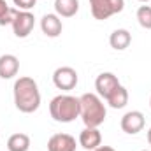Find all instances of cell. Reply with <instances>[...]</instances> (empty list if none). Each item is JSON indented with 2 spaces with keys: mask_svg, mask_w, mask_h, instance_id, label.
<instances>
[{
  "mask_svg": "<svg viewBox=\"0 0 151 151\" xmlns=\"http://www.w3.org/2000/svg\"><path fill=\"white\" fill-rule=\"evenodd\" d=\"M142 151H150V150H142Z\"/></svg>",
  "mask_w": 151,
  "mask_h": 151,
  "instance_id": "d4e9b609",
  "label": "cell"
},
{
  "mask_svg": "<svg viewBox=\"0 0 151 151\" xmlns=\"http://www.w3.org/2000/svg\"><path fill=\"white\" fill-rule=\"evenodd\" d=\"M35 27V18L30 11H19L16 19L12 21V32L18 39H25L32 34Z\"/></svg>",
  "mask_w": 151,
  "mask_h": 151,
  "instance_id": "8992f818",
  "label": "cell"
},
{
  "mask_svg": "<svg viewBox=\"0 0 151 151\" xmlns=\"http://www.w3.org/2000/svg\"><path fill=\"white\" fill-rule=\"evenodd\" d=\"M7 150L9 151H28L30 150V137L27 134H12L7 139Z\"/></svg>",
  "mask_w": 151,
  "mask_h": 151,
  "instance_id": "2e32d148",
  "label": "cell"
},
{
  "mask_svg": "<svg viewBox=\"0 0 151 151\" xmlns=\"http://www.w3.org/2000/svg\"><path fill=\"white\" fill-rule=\"evenodd\" d=\"M12 2H14V5L18 7V11H30V9H34L35 4H37V0H12Z\"/></svg>",
  "mask_w": 151,
  "mask_h": 151,
  "instance_id": "d6986e66",
  "label": "cell"
},
{
  "mask_svg": "<svg viewBox=\"0 0 151 151\" xmlns=\"http://www.w3.org/2000/svg\"><path fill=\"white\" fill-rule=\"evenodd\" d=\"M148 142H150V146H151V128L148 130Z\"/></svg>",
  "mask_w": 151,
  "mask_h": 151,
  "instance_id": "7402d4cb",
  "label": "cell"
},
{
  "mask_svg": "<svg viewBox=\"0 0 151 151\" xmlns=\"http://www.w3.org/2000/svg\"><path fill=\"white\" fill-rule=\"evenodd\" d=\"M79 144L88 151L97 150L100 144H102V134L99 128H90L86 127L81 134H79Z\"/></svg>",
  "mask_w": 151,
  "mask_h": 151,
  "instance_id": "8fae6325",
  "label": "cell"
},
{
  "mask_svg": "<svg viewBox=\"0 0 151 151\" xmlns=\"http://www.w3.org/2000/svg\"><path fill=\"white\" fill-rule=\"evenodd\" d=\"M19 70V60L14 55H2L0 56V77L2 79H12Z\"/></svg>",
  "mask_w": 151,
  "mask_h": 151,
  "instance_id": "7c38bea8",
  "label": "cell"
},
{
  "mask_svg": "<svg viewBox=\"0 0 151 151\" xmlns=\"http://www.w3.org/2000/svg\"><path fill=\"white\" fill-rule=\"evenodd\" d=\"M90 9L95 19L104 21L125 9V0H90Z\"/></svg>",
  "mask_w": 151,
  "mask_h": 151,
  "instance_id": "277c9868",
  "label": "cell"
},
{
  "mask_svg": "<svg viewBox=\"0 0 151 151\" xmlns=\"http://www.w3.org/2000/svg\"><path fill=\"white\" fill-rule=\"evenodd\" d=\"M137 21L142 28L151 30V5H141L137 9Z\"/></svg>",
  "mask_w": 151,
  "mask_h": 151,
  "instance_id": "e0dca14e",
  "label": "cell"
},
{
  "mask_svg": "<svg viewBox=\"0 0 151 151\" xmlns=\"http://www.w3.org/2000/svg\"><path fill=\"white\" fill-rule=\"evenodd\" d=\"M106 100H107V104H109L113 109H123V107L128 104V90L119 84Z\"/></svg>",
  "mask_w": 151,
  "mask_h": 151,
  "instance_id": "9a60e30c",
  "label": "cell"
},
{
  "mask_svg": "<svg viewBox=\"0 0 151 151\" xmlns=\"http://www.w3.org/2000/svg\"><path fill=\"white\" fill-rule=\"evenodd\" d=\"M93 151H114V148H111V146H102V144H100L97 150H93Z\"/></svg>",
  "mask_w": 151,
  "mask_h": 151,
  "instance_id": "44dd1931",
  "label": "cell"
},
{
  "mask_svg": "<svg viewBox=\"0 0 151 151\" xmlns=\"http://www.w3.org/2000/svg\"><path fill=\"white\" fill-rule=\"evenodd\" d=\"M150 106H151V99H150Z\"/></svg>",
  "mask_w": 151,
  "mask_h": 151,
  "instance_id": "cb8c5ba5",
  "label": "cell"
},
{
  "mask_svg": "<svg viewBox=\"0 0 151 151\" xmlns=\"http://www.w3.org/2000/svg\"><path fill=\"white\" fill-rule=\"evenodd\" d=\"M81 102V119L84 123V127L90 128H99L104 121H106V106L102 102V99L97 93H84L79 97Z\"/></svg>",
  "mask_w": 151,
  "mask_h": 151,
  "instance_id": "7a4b0ae2",
  "label": "cell"
},
{
  "mask_svg": "<svg viewBox=\"0 0 151 151\" xmlns=\"http://www.w3.org/2000/svg\"><path fill=\"white\" fill-rule=\"evenodd\" d=\"M79 11V0H55V14L60 18H72Z\"/></svg>",
  "mask_w": 151,
  "mask_h": 151,
  "instance_id": "5bb4252c",
  "label": "cell"
},
{
  "mask_svg": "<svg viewBox=\"0 0 151 151\" xmlns=\"http://www.w3.org/2000/svg\"><path fill=\"white\" fill-rule=\"evenodd\" d=\"M12 93H14V106L18 111L32 114L40 107V91H39L37 83L32 77L23 76L16 79Z\"/></svg>",
  "mask_w": 151,
  "mask_h": 151,
  "instance_id": "6da1fadb",
  "label": "cell"
},
{
  "mask_svg": "<svg viewBox=\"0 0 151 151\" xmlns=\"http://www.w3.org/2000/svg\"><path fill=\"white\" fill-rule=\"evenodd\" d=\"M53 83L58 90H63V91H69V90H74L77 86V72L72 67H58L55 72H53Z\"/></svg>",
  "mask_w": 151,
  "mask_h": 151,
  "instance_id": "5b68a950",
  "label": "cell"
},
{
  "mask_svg": "<svg viewBox=\"0 0 151 151\" xmlns=\"http://www.w3.org/2000/svg\"><path fill=\"white\" fill-rule=\"evenodd\" d=\"M130 42H132V34L128 30H125V28L114 30L113 34H111V37H109V44H111V47L116 49V51L127 49L130 46Z\"/></svg>",
  "mask_w": 151,
  "mask_h": 151,
  "instance_id": "4fadbf2b",
  "label": "cell"
},
{
  "mask_svg": "<svg viewBox=\"0 0 151 151\" xmlns=\"http://www.w3.org/2000/svg\"><path fill=\"white\" fill-rule=\"evenodd\" d=\"M144 123H146V119H144V114L141 113V111H128L121 118L119 125H121V130L125 134L135 135V134H139L144 128Z\"/></svg>",
  "mask_w": 151,
  "mask_h": 151,
  "instance_id": "52a82bcc",
  "label": "cell"
},
{
  "mask_svg": "<svg viewBox=\"0 0 151 151\" xmlns=\"http://www.w3.org/2000/svg\"><path fill=\"white\" fill-rule=\"evenodd\" d=\"M49 114L58 123H72L81 114V102L72 95H56L49 102Z\"/></svg>",
  "mask_w": 151,
  "mask_h": 151,
  "instance_id": "3957f363",
  "label": "cell"
},
{
  "mask_svg": "<svg viewBox=\"0 0 151 151\" xmlns=\"http://www.w3.org/2000/svg\"><path fill=\"white\" fill-rule=\"evenodd\" d=\"M18 12H19L18 9H12V7H11V9H9V11H7V12H5V14L0 18V27H5V25H12V21L16 19Z\"/></svg>",
  "mask_w": 151,
  "mask_h": 151,
  "instance_id": "ac0fdd59",
  "label": "cell"
},
{
  "mask_svg": "<svg viewBox=\"0 0 151 151\" xmlns=\"http://www.w3.org/2000/svg\"><path fill=\"white\" fill-rule=\"evenodd\" d=\"M118 86H119V81L113 72H102L95 79V90L100 99H107Z\"/></svg>",
  "mask_w": 151,
  "mask_h": 151,
  "instance_id": "ba28073f",
  "label": "cell"
},
{
  "mask_svg": "<svg viewBox=\"0 0 151 151\" xmlns=\"http://www.w3.org/2000/svg\"><path fill=\"white\" fill-rule=\"evenodd\" d=\"M76 139L70 134H55L47 141V151H76Z\"/></svg>",
  "mask_w": 151,
  "mask_h": 151,
  "instance_id": "30bf717a",
  "label": "cell"
},
{
  "mask_svg": "<svg viewBox=\"0 0 151 151\" xmlns=\"http://www.w3.org/2000/svg\"><path fill=\"white\" fill-rule=\"evenodd\" d=\"M40 30L46 37H58L63 30V25H62V18L58 14H44L42 19H40Z\"/></svg>",
  "mask_w": 151,
  "mask_h": 151,
  "instance_id": "9c48e42d",
  "label": "cell"
},
{
  "mask_svg": "<svg viewBox=\"0 0 151 151\" xmlns=\"http://www.w3.org/2000/svg\"><path fill=\"white\" fill-rule=\"evenodd\" d=\"M139 2H150V0H139Z\"/></svg>",
  "mask_w": 151,
  "mask_h": 151,
  "instance_id": "603a6c76",
  "label": "cell"
},
{
  "mask_svg": "<svg viewBox=\"0 0 151 151\" xmlns=\"http://www.w3.org/2000/svg\"><path fill=\"white\" fill-rule=\"evenodd\" d=\"M9 9H11V7L7 5V2H5V0H0V18H2V16H4Z\"/></svg>",
  "mask_w": 151,
  "mask_h": 151,
  "instance_id": "ffe728a7",
  "label": "cell"
}]
</instances>
